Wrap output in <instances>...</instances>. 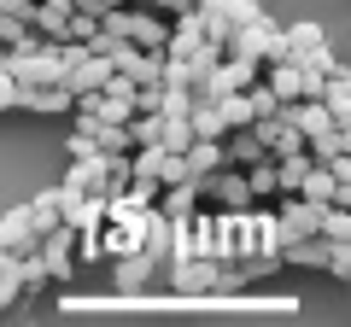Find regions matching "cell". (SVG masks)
Instances as JSON below:
<instances>
[{"instance_id": "cell-9", "label": "cell", "mask_w": 351, "mask_h": 327, "mask_svg": "<svg viewBox=\"0 0 351 327\" xmlns=\"http://www.w3.org/2000/svg\"><path fill=\"white\" fill-rule=\"evenodd\" d=\"M36 239H41V234H36V222H29V211H24V205L0 216V252H6V257L36 252Z\"/></svg>"}, {"instance_id": "cell-12", "label": "cell", "mask_w": 351, "mask_h": 327, "mask_svg": "<svg viewBox=\"0 0 351 327\" xmlns=\"http://www.w3.org/2000/svg\"><path fill=\"white\" fill-rule=\"evenodd\" d=\"M158 216H170V222H188L193 211H199V193H193V181H170V187L158 193V205H152Z\"/></svg>"}, {"instance_id": "cell-2", "label": "cell", "mask_w": 351, "mask_h": 327, "mask_svg": "<svg viewBox=\"0 0 351 327\" xmlns=\"http://www.w3.org/2000/svg\"><path fill=\"white\" fill-rule=\"evenodd\" d=\"M223 53H234V59H252V64L263 70V64L287 59V41H281V24L263 12V18H252V24H240L234 36H228V47H223Z\"/></svg>"}, {"instance_id": "cell-8", "label": "cell", "mask_w": 351, "mask_h": 327, "mask_svg": "<svg viewBox=\"0 0 351 327\" xmlns=\"http://www.w3.org/2000/svg\"><path fill=\"white\" fill-rule=\"evenodd\" d=\"M170 18H158V12H147V6H135V18H129V41H135L141 53H164L170 47Z\"/></svg>"}, {"instance_id": "cell-11", "label": "cell", "mask_w": 351, "mask_h": 327, "mask_svg": "<svg viewBox=\"0 0 351 327\" xmlns=\"http://www.w3.org/2000/svg\"><path fill=\"white\" fill-rule=\"evenodd\" d=\"M258 158H263V140L252 135V129H228L223 135V164L228 170H252Z\"/></svg>"}, {"instance_id": "cell-14", "label": "cell", "mask_w": 351, "mask_h": 327, "mask_svg": "<svg viewBox=\"0 0 351 327\" xmlns=\"http://www.w3.org/2000/svg\"><path fill=\"white\" fill-rule=\"evenodd\" d=\"M217 112H223V129H246L252 117H258V105H252V94H217Z\"/></svg>"}, {"instance_id": "cell-19", "label": "cell", "mask_w": 351, "mask_h": 327, "mask_svg": "<svg viewBox=\"0 0 351 327\" xmlns=\"http://www.w3.org/2000/svg\"><path fill=\"white\" fill-rule=\"evenodd\" d=\"M0 12L18 18V24H29V12H36V0H0Z\"/></svg>"}, {"instance_id": "cell-16", "label": "cell", "mask_w": 351, "mask_h": 327, "mask_svg": "<svg viewBox=\"0 0 351 327\" xmlns=\"http://www.w3.org/2000/svg\"><path fill=\"white\" fill-rule=\"evenodd\" d=\"M316 234H322V239H351V216H346V205H322V216H316Z\"/></svg>"}, {"instance_id": "cell-18", "label": "cell", "mask_w": 351, "mask_h": 327, "mask_svg": "<svg viewBox=\"0 0 351 327\" xmlns=\"http://www.w3.org/2000/svg\"><path fill=\"white\" fill-rule=\"evenodd\" d=\"M24 36H29V24H18V18H6V12H0V53H6V47H18Z\"/></svg>"}, {"instance_id": "cell-15", "label": "cell", "mask_w": 351, "mask_h": 327, "mask_svg": "<svg viewBox=\"0 0 351 327\" xmlns=\"http://www.w3.org/2000/svg\"><path fill=\"white\" fill-rule=\"evenodd\" d=\"M24 211H29V222H36V234H47V228L64 222V211H59V187H53V193H36Z\"/></svg>"}, {"instance_id": "cell-7", "label": "cell", "mask_w": 351, "mask_h": 327, "mask_svg": "<svg viewBox=\"0 0 351 327\" xmlns=\"http://www.w3.org/2000/svg\"><path fill=\"white\" fill-rule=\"evenodd\" d=\"M304 199L311 205H351V181L346 176H334L328 164H311V176H304Z\"/></svg>"}, {"instance_id": "cell-17", "label": "cell", "mask_w": 351, "mask_h": 327, "mask_svg": "<svg viewBox=\"0 0 351 327\" xmlns=\"http://www.w3.org/2000/svg\"><path fill=\"white\" fill-rule=\"evenodd\" d=\"M12 105H18V76L6 70V53H0V117L12 112Z\"/></svg>"}, {"instance_id": "cell-13", "label": "cell", "mask_w": 351, "mask_h": 327, "mask_svg": "<svg viewBox=\"0 0 351 327\" xmlns=\"http://www.w3.org/2000/svg\"><path fill=\"white\" fill-rule=\"evenodd\" d=\"M217 164H223V140H188V152H182V170L193 176H211Z\"/></svg>"}, {"instance_id": "cell-5", "label": "cell", "mask_w": 351, "mask_h": 327, "mask_svg": "<svg viewBox=\"0 0 351 327\" xmlns=\"http://www.w3.org/2000/svg\"><path fill=\"white\" fill-rule=\"evenodd\" d=\"M12 112L59 117V112H71V88H64V82H18V105Z\"/></svg>"}, {"instance_id": "cell-10", "label": "cell", "mask_w": 351, "mask_h": 327, "mask_svg": "<svg viewBox=\"0 0 351 327\" xmlns=\"http://www.w3.org/2000/svg\"><path fill=\"white\" fill-rule=\"evenodd\" d=\"M100 117L106 123H129V117H135V82H129V76H112L100 88Z\"/></svg>"}, {"instance_id": "cell-4", "label": "cell", "mask_w": 351, "mask_h": 327, "mask_svg": "<svg viewBox=\"0 0 351 327\" xmlns=\"http://www.w3.org/2000/svg\"><path fill=\"white\" fill-rule=\"evenodd\" d=\"M258 82H263V94H269L276 105H287V100H304V94H311V76H304L293 59L263 64V70H258Z\"/></svg>"}, {"instance_id": "cell-6", "label": "cell", "mask_w": 351, "mask_h": 327, "mask_svg": "<svg viewBox=\"0 0 351 327\" xmlns=\"http://www.w3.org/2000/svg\"><path fill=\"white\" fill-rule=\"evenodd\" d=\"M152 280H158V263H152L147 252H129V257H112V287L123 292V298H135V292H147Z\"/></svg>"}, {"instance_id": "cell-1", "label": "cell", "mask_w": 351, "mask_h": 327, "mask_svg": "<svg viewBox=\"0 0 351 327\" xmlns=\"http://www.w3.org/2000/svg\"><path fill=\"white\" fill-rule=\"evenodd\" d=\"M193 193H199V211H217V216H240V211H252V187H246V176L240 170H228V164H217L211 176H193Z\"/></svg>"}, {"instance_id": "cell-3", "label": "cell", "mask_w": 351, "mask_h": 327, "mask_svg": "<svg viewBox=\"0 0 351 327\" xmlns=\"http://www.w3.org/2000/svg\"><path fill=\"white\" fill-rule=\"evenodd\" d=\"M36 257H41V269H47L53 280H71L76 275V228L71 222L47 228V234L36 239Z\"/></svg>"}]
</instances>
